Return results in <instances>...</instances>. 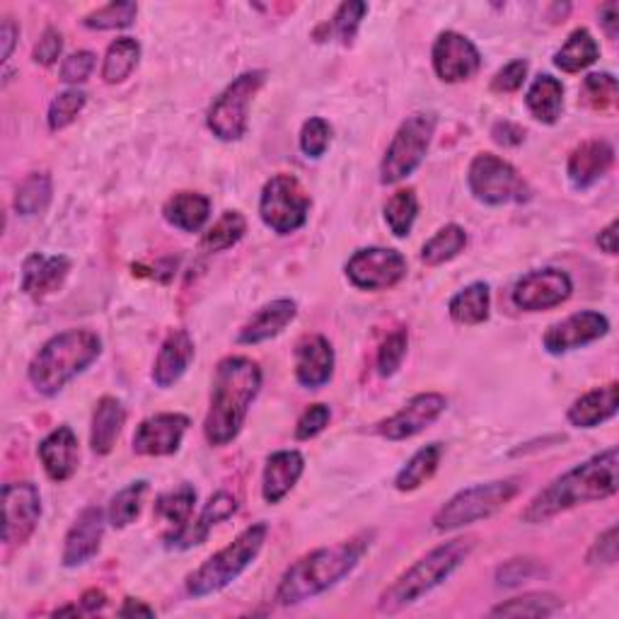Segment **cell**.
<instances>
[{"instance_id": "obj_43", "label": "cell", "mask_w": 619, "mask_h": 619, "mask_svg": "<svg viewBox=\"0 0 619 619\" xmlns=\"http://www.w3.org/2000/svg\"><path fill=\"white\" fill-rule=\"evenodd\" d=\"M85 102H88V95L78 88H68L64 93H58L52 105H48V129L52 131H64L66 127H70L73 121L78 119L80 111L85 109Z\"/></svg>"}, {"instance_id": "obj_27", "label": "cell", "mask_w": 619, "mask_h": 619, "mask_svg": "<svg viewBox=\"0 0 619 619\" xmlns=\"http://www.w3.org/2000/svg\"><path fill=\"white\" fill-rule=\"evenodd\" d=\"M305 469V457L298 450H279L269 455L262 475V497L267 503L286 499L291 489L298 485Z\"/></svg>"}, {"instance_id": "obj_26", "label": "cell", "mask_w": 619, "mask_h": 619, "mask_svg": "<svg viewBox=\"0 0 619 619\" xmlns=\"http://www.w3.org/2000/svg\"><path fill=\"white\" fill-rule=\"evenodd\" d=\"M295 315H298V305H295V301L291 298H279L274 303L259 307L257 313L242 325L238 334V344L254 346L274 339L291 325Z\"/></svg>"}, {"instance_id": "obj_23", "label": "cell", "mask_w": 619, "mask_h": 619, "mask_svg": "<svg viewBox=\"0 0 619 619\" xmlns=\"http://www.w3.org/2000/svg\"><path fill=\"white\" fill-rule=\"evenodd\" d=\"M68 271H70L68 257H64V254L46 257V254L34 252L24 259V264H22L20 289H22V293L32 295V298H36V301L46 298V295H52L64 286V281L68 279Z\"/></svg>"}, {"instance_id": "obj_35", "label": "cell", "mask_w": 619, "mask_h": 619, "mask_svg": "<svg viewBox=\"0 0 619 619\" xmlns=\"http://www.w3.org/2000/svg\"><path fill=\"white\" fill-rule=\"evenodd\" d=\"M443 457V445L441 443H431L424 445V448L416 450L412 455V460L406 463L398 477H394V489L398 491H414L419 487H424L426 481L436 475V469L441 465Z\"/></svg>"}, {"instance_id": "obj_1", "label": "cell", "mask_w": 619, "mask_h": 619, "mask_svg": "<svg viewBox=\"0 0 619 619\" xmlns=\"http://www.w3.org/2000/svg\"><path fill=\"white\" fill-rule=\"evenodd\" d=\"M262 388V368L245 356L222 358L210 385V406L204 419V436L222 448L240 436L247 412Z\"/></svg>"}, {"instance_id": "obj_10", "label": "cell", "mask_w": 619, "mask_h": 619, "mask_svg": "<svg viewBox=\"0 0 619 619\" xmlns=\"http://www.w3.org/2000/svg\"><path fill=\"white\" fill-rule=\"evenodd\" d=\"M469 192L477 202L487 206H506V204H525L530 202L528 182L520 177V172L506 163L503 158L481 153L473 160L467 172Z\"/></svg>"}, {"instance_id": "obj_53", "label": "cell", "mask_w": 619, "mask_h": 619, "mask_svg": "<svg viewBox=\"0 0 619 619\" xmlns=\"http://www.w3.org/2000/svg\"><path fill=\"white\" fill-rule=\"evenodd\" d=\"M586 560L590 566H612L617 562V528L615 525L608 532H602V535L593 542Z\"/></svg>"}, {"instance_id": "obj_50", "label": "cell", "mask_w": 619, "mask_h": 619, "mask_svg": "<svg viewBox=\"0 0 619 619\" xmlns=\"http://www.w3.org/2000/svg\"><path fill=\"white\" fill-rule=\"evenodd\" d=\"M95 70V54L93 52H76L70 54L64 64H61L58 78L68 85H78L90 78V73Z\"/></svg>"}, {"instance_id": "obj_52", "label": "cell", "mask_w": 619, "mask_h": 619, "mask_svg": "<svg viewBox=\"0 0 619 619\" xmlns=\"http://www.w3.org/2000/svg\"><path fill=\"white\" fill-rule=\"evenodd\" d=\"M540 572L542 568L535 564V560H511L499 568L497 578H499V586H520L532 576H537Z\"/></svg>"}, {"instance_id": "obj_28", "label": "cell", "mask_w": 619, "mask_h": 619, "mask_svg": "<svg viewBox=\"0 0 619 619\" xmlns=\"http://www.w3.org/2000/svg\"><path fill=\"white\" fill-rule=\"evenodd\" d=\"M619 406V385L617 382H610L605 388H596L568 406V424L576 428H596L605 421H610L617 414Z\"/></svg>"}, {"instance_id": "obj_6", "label": "cell", "mask_w": 619, "mask_h": 619, "mask_svg": "<svg viewBox=\"0 0 619 619\" xmlns=\"http://www.w3.org/2000/svg\"><path fill=\"white\" fill-rule=\"evenodd\" d=\"M269 535L267 523H254L245 528L228 547H222L214 556L187 576V593L192 598H208L214 593L226 590L232 580H238L262 552Z\"/></svg>"}, {"instance_id": "obj_56", "label": "cell", "mask_w": 619, "mask_h": 619, "mask_svg": "<svg viewBox=\"0 0 619 619\" xmlns=\"http://www.w3.org/2000/svg\"><path fill=\"white\" fill-rule=\"evenodd\" d=\"M600 24L610 40H617V28H619V6L617 3H605L600 8Z\"/></svg>"}, {"instance_id": "obj_58", "label": "cell", "mask_w": 619, "mask_h": 619, "mask_svg": "<svg viewBox=\"0 0 619 619\" xmlns=\"http://www.w3.org/2000/svg\"><path fill=\"white\" fill-rule=\"evenodd\" d=\"M135 615H141V617H155V610H153V608H148V605L141 602V600H133V598L123 600L121 610H119V617H135Z\"/></svg>"}, {"instance_id": "obj_40", "label": "cell", "mask_w": 619, "mask_h": 619, "mask_svg": "<svg viewBox=\"0 0 619 619\" xmlns=\"http://www.w3.org/2000/svg\"><path fill=\"white\" fill-rule=\"evenodd\" d=\"M562 610V600L554 593H528L506 600L491 610V617H550Z\"/></svg>"}, {"instance_id": "obj_36", "label": "cell", "mask_w": 619, "mask_h": 619, "mask_svg": "<svg viewBox=\"0 0 619 619\" xmlns=\"http://www.w3.org/2000/svg\"><path fill=\"white\" fill-rule=\"evenodd\" d=\"M141 58V44L133 36H119L109 44L102 64V80L109 85H117L127 80L133 68L139 66Z\"/></svg>"}, {"instance_id": "obj_57", "label": "cell", "mask_w": 619, "mask_h": 619, "mask_svg": "<svg viewBox=\"0 0 619 619\" xmlns=\"http://www.w3.org/2000/svg\"><path fill=\"white\" fill-rule=\"evenodd\" d=\"M18 34H20L18 24L12 22L10 18H6V20H3V30H0V40H3V61H8L10 54H12V48H15Z\"/></svg>"}, {"instance_id": "obj_25", "label": "cell", "mask_w": 619, "mask_h": 619, "mask_svg": "<svg viewBox=\"0 0 619 619\" xmlns=\"http://www.w3.org/2000/svg\"><path fill=\"white\" fill-rule=\"evenodd\" d=\"M235 513H238V499H235L228 491H218L208 499L199 518H196L194 523H189L182 532H177L175 537L165 540V544L170 550H192V547H196V544H204L208 532L214 530L218 523H222V520L232 518Z\"/></svg>"}, {"instance_id": "obj_55", "label": "cell", "mask_w": 619, "mask_h": 619, "mask_svg": "<svg viewBox=\"0 0 619 619\" xmlns=\"http://www.w3.org/2000/svg\"><path fill=\"white\" fill-rule=\"evenodd\" d=\"M491 139L503 148H515L525 141V129L513 121H497L491 129Z\"/></svg>"}, {"instance_id": "obj_51", "label": "cell", "mask_w": 619, "mask_h": 619, "mask_svg": "<svg viewBox=\"0 0 619 619\" xmlns=\"http://www.w3.org/2000/svg\"><path fill=\"white\" fill-rule=\"evenodd\" d=\"M528 78V61L518 58L511 61L509 66H503L497 76L491 80V90L493 93H518L523 88V83Z\"/></svg>"}, {"instance_id": "obj_18", "label": "cell", "mask_w": 619, "mask_h": 619, "mask_svg": "<svg viewBox=\"0 0 619 619\" xmlns=\"http://www.w3.org/2000/svg\"><path fill=\"white\" fill-rule=\"evenodd\" d=\"M189 424V416L184 414H155L141 421L133 433V453L145 457L175 455Z\"/></svg>"}, {"instance_id": "obj_39", "label": "cell", "mask_w": 619, "mask_h": 619, "mask_svg": "<svg viewBox=\"0 0 619 619\" xmlns=\"http://www.w3.org/2000/svg\"><path fill=\"white\" fill-rule=\"evenodd\" d=\"M247 232V220L240 210H226L214 226H210L202 238L204 252H222L230 250L232 245H238Z\"/></svg>"}, {"instance_id": "obj_41", "label": "cell", "mask_w": 619, "mask_h": 619, "mask_svg": "<svg viewBox=\"0 0 619 619\" xmlns=\"http://www.w3.org/2000/svg\"><path fill=\"white\" fill-rule=\"evenodd\" d=\"M148 491V481L139 479V481H131L127 489H121L115 499L109 503V523L115 528H127L131 525L135 518L141 515L143 509V497Z\"/></svg>"}, {"instance_id": "obj_13", "label": "cell", "mask_w": 619, "mask_h": 619, "mask_svg": "<svg viewBox=\"0 0 619 619\" xmlns=\"http://www.w3.org/2000/svg\"><path fill=\"white\" fill-rule=\"evenodd\" d=\"M42 520V497L32 481L3 487V542L8 547L24 544Z\"/></svg>"}, {"instance_id": "obj_12", "label": "cell", "mask_w": 619, "mask_h": 619, "mask_svg": "<svg viewBox=\"0 0 619 619\" xmlns=\"http://www.w3.org/2000/svg\"><path fill=\"white\" fill-rule=\"evenodd\" d=\"M346 276L361 291H388L406 276V259L388 247H363L346 262Z\"/></svg>"}, {"instance_id": "obj_30", "label": "cell", "mask_w": 619, "mask_h": 619, "mask_svg": "<svg viewBox=\"0 0 619 619\" xmlns=\"http://www.w3.org/2000/svg\"><path fill=\"white\" fill-rule=\"evenodd\" d=\"M127 410L117 398H102L95 406L93 428H90V448L97 455H109L121 433Z\"/></svg>"}, {"instance_id": "obj_59", "label": "cell", "mask_w": 619, "mask_h": 619, "mask_svg": "<svg viewBox=\"0 0 619 619\" xmlns=\"http://www.w3.org/2000/svg\"><path fill=\"white\" fill-rule=\"evenodd\" d=\"M598 245L602 252L608 254H617V220H612L608 228H602L598 235Z\"/></svg>"}, {"instance_id": "obj_24", "label": "cell", "mask_w": 619, "mask_h": 619, "mask_svg": "<svg viewBox=\"0 0 619 619\" xmlns=\"http://www.w3.org/2000/svg\"><path fill=\"white\" fill-rule=\"evenodd\" d=\"M194 339L189 337V332L184 329H175L170 332L163 346L155 356V366H153V382L158 388H172L175 382H180V378L187 373V368L194 361Z\"/></svg>"}, {"instance_id": "obj_20", "label": "cell", "mask_w": 619, "mask_h": 619, "mask_svg": "<svg viewBox=\"0 0 619 619\" xmlns=\"http://www.w3.org/2000/svg\"><path fill=\"white\" fill-rule=\"evenodd\" d=\"M615 165V148L602 139H590L576 145L568 155L566 175L574 189H588L608 175Z\"/></svg>"}, {"instance_id": "obj_2", "label": "cell", "mask_w": 619, "mask_h": 619, "mask_svg": "<svg viewBox=\"0 0 619 619\" xmlns=\"http://www.w3.org/2000/svg\"><path fill=\"white\" fill-rule=\"evenodd\" d=\"M617 493V448L602 450L593 455L590 460L568 469L562 477H556L552 485L544 487L535 499L528 503L523 520L530 525L547 523L554 515H560L576 506L605 501Z\"/></svg>"}, {"instance_id": "obj_16", "label": "cell", "mask_w": 619, "mask_h": 619, "mask_svg": "<svg viewBox=\"0 0 619 619\" xmlns=\"http://www.w3.org/2000/svg\"><path fill=\"white\" fill-rule=\"evenodd\" d=\"M443 394L438 392H421L416 398L406 402L398 414H392L390 419L380 421L376 426V433L388 441H406L419 436L421 431H426L431 424H436L441 414L445 412Z\"/></svg>"}, {"instance_id": "obj_38", "label": "cell", "mask_w": 619, "mask_h": 619, "mask_svg": "<svg viewBox=\"0 0 619 619\" xmlns=\"http://www.w3.org/2000/svg\"><path fill=\"white\" fill-rule=\"evenodd\" d=\"M52 177L46 172H32L15 192V210L20 216H40L52 204Z\"/></svg>"}, {"instance_id": "obj_4", "label": "cell", "mask_w": 619, "mask_h": 619, "mask_svg": "<svg viewBox=\"0 0 619 619\" xmlns=\"http://www.w3.org/2000/svg\"><path fill=\"white\" fill-rule=\"evenodd\" d=\"M102 354V341L90 329H68L48 339L28 368L32 388L54 398L68 382L85 373Z\"/></svg>"}, {"instance_id": "obj_44", "label": "cell", "mask_w": 619, "mask_h": 619, "mask_svg": "<svg viewBox=\"0 0 619 619\" xmlns=\"http://www.w3.org/2000/svg\"><path fill=\"white\" fill-rule=\"evenodd\" d=\"M135 15H139V6L135 3H109L100 10L90 12V15H85L83 24L88 30H123L133 24Z\"/></svg>"}, {"instance_id": "obj_46", "label": "cell", "mask_w": 619, "mask_h": 619, "mask_svg": "<svg viewBox=\"0 0 619 619\" xmlns=\"http://www.w3.org/2000/svg\"><path fill=\"white\" fill-rule=\"evenodd\" d=\"M368 6L361 3V0H349V3H341L339 10L334 12L332 18V32L339 36L341 44L349 46L354 42V36L361 28V20L366 18Z\"/></svg>"}, {"instance_id": "obj_21", "label": "cell", "mask_w": 619, "mask_h": 619, "mask_svg": "<svg viewBox=\"0 0 619 619\" xmlns=\"http://www.w3.org/2000/svg\"><path fill=\"white\" fill-rule=\"evenodd\" d=\"M334 373V349L322 334H310L295 346V378L307 390L325 388Z\"/></svg>"}, {"instance_id": "obj_47", "label": "cell", "mask_w": 619, "mask_h": 619, "mask_svg": "<svg viewBox=\"0 0 619 619\" xmlns=\"http://www.w3.org/2000/svg\"><path fill=\"white\" fill-rule=\"evenodd\" d=\"M406 346H410V337H406L404 329L392 332L390 337L382 341L378 351V370L382 378H390L398 373L406 356Z\"/></svg>"}, {"instance_id": "obj_29", "label": "cell", "mask_w": 619, "mask_h": 619, "mask_svg": "<svg viewBox=\"0 0 619 619\" xmlns=\"http://www.w3.org/2000/svg\"><path fill=\"white\" fill-rule=\"evenodd\" d=\"M163 216L172 228L184 232H199L210 216V199L199 192H180L167 199Z\"/></svg>"}, {"instance_id": "obj_54", "label": "cell", "mask_w": 619, "mask_h": 619, "mask_svg": "<svg viewBox=\"0 0 619 619\" xmlns=\"http://www.w3.org/2000/svg\"><path fill=\"white\" fill-rule=\"evenodd\" d=\"M61 52H64V36H61V32H56L54 28H48L42 34L40 44L34 46V64L54 66L58 56H61Z\"/></svg>"}, {"instance_id": "obj_22", "label": "cell", "mask_w": 619, "mask_h": 619, "mask_svg": "<svg viewBox=\"0 0 619 619\" xmlns=\"http://www.w3.org/2000/svg\"><path fill=\"white\" fill-rule=\"evenodd\" d=\"M40 460L46 477L52 481H68L78 469L80 450H78V436L70 426L61 424L40 443Z\"/></svg>"}, {"instance_id": "obj_33", "label": "cell", "mask_w": 619, "mask_h": 619, "mask_svg": "<svg viewBox=\"0 0 619 619\" xmlns=\"http://www.w3.org/2000/svg\"><path fill=\"white\" fill-rule=\"evenodd\" d=\"M194 503H196V489L192 485H180L177 489H172V491L163 493V497H158L155 518L163 520V523L170 528L165 540L175 537L177 532H182L192 523Z\"/></svg>"}, {"instance_id": "obj_5", "label": "cell", "mask_w": 619, "mask_h": 619, "mask_svg": "<svg viewBox=\"0 0 619 619\" xmlns=\"http://www.w3.org/2000/svg\"><path fill=\"white\" fill-rule=\"evenodd\" d=\"M475 550L473 537H457L450 542L438 544L426 556H421L416 564L406 568L404 574L394 578V584L382 590L378 600V610L382 615H394L404 608H410L416 600H421L438 588L443 580H448L457 568L465 564V560Z\"/></svg>"}, {"instance_id": "obj_34", "label": "cell", "mask_w": 619, "mask_h": 619, "mask_svg": "<svg viewBox=\"0 0 619 619\" xmlns=\"http://www.w3.org/2000/svg\"><path fill=\"white\" fill-rule=\"evenodd\" d=\"M600 58V46L588 30H574L560 52L554 54V66L564 73H580Z\"/></svg>"}, {"instance_id": "obj_48", "label": "cell", "mask_w": 619, "mask_h": 619, "mask_svg": "<svg viewBox=\"0 0 619 619\" xmlns=\"http://www.w3.org/2000/svg\"><path fill=\"white\" fill-rule=\"evenodd\" d=\"M332 141V127L329 123L322 119V117H313L303 123V131H301V151L307 158H322L327 153Z\"/></svg>"}, {"instance_id": "obj_60", "label": "cell", "mask_w": 619, "mask_h": 619, "mask_svg": "<svg viewBox=\"0 0 619 619\" xmlns=\"http://www.w3.org/2000/svg\"><path fill=\"white\" fill-rule=\"evenodd\" d=\"M80 605H83V610H85V612H97V610H102L105 605H107V596H105L102 590L93 588V590H88V593H85V596L80 598Z\"/></svg>"}, {"instance_id": "obj_3", "label": "cell", "mask_w": 619, "mask_h": 619, "mask_svg": "<svg viewBox=\"0 0 619 619\" xmlns=\"http://www.w3.org/2000/svg\"><path fill=\"white\" fill-rule=\"evenodd\" d=\"M373 532H361L351 540L332 544V547H319L301 556L298 562L286 568L276 588L279 605H298L313 600L322 593H327L349 576L354 568L361 564L363 554L370 550Z\"/></svg>"}, {"instance_id": "obj_19", "label": "cell", "mask_w": 619, "mask_h": 619, "mask_svg": "<svg viewBox=\"0 0 619 619\" xmlns=\"http://www.w3.org/2000/svg\"><path fill=\"white\" fill-rule=\"evenodd\" d=\"M102 535H105V511L100 506H88V509L80 511L76 523H73L68 530L61 562H64L66 568L88 564L93 556L100 552Z\"/></svg>"}, {"instance_id": "obj_7", "label": "cell", "mask_w": 619, "mask_h": 619, "mask_svg": "<svg viewBox=\"0 0 619 619\" xmlns=\"http://www.w3.org/2000/svg\"><path fill=\"white\" fill-rule=\"evenodd\" d=\"M518 491H520L518 477L467 487L463 491H457L455 497L445 503L436 515H433V528L441 532H450L479 523V520H487L493 513H499L503 506H509L518 497Z\"/></svg>"}, {"instance_id": "obj_31", "label": "cell", "mask_w": 619, "mask_h": 619, "mask_svg": "<svg viewBox=\"0 0 619 619\" xmlns=\"http://www.w3.org/2000/svg\"><path fill=\"white\" fill-rule=\"evenodd\" d=\"M489 307H491L489 286L477 281L453 295L448 303V313L455 325L475 327V325H485L489 319Z\"/></svg>"}, {"instance_id": "obj_9", "label": "cell", "mask_w": 619, "mask_h": 619, "mask_svg": "<svg viewBox=\"0 0 619 619\" xmlns=\"http://www.w3.org/2000/svg\"><path fill=\"white\" fill-rule=\"evenodd\" d=\"M267 80V70H247L235 78L226 90H222L214 105L208 107L206 127L216 135L218 141H240L247 133L250 123V105L254 95L262 90Z\"/></svg>"}, {"instance_id": "obj_8", "label": "cell", "mask_w": 619, "mask_h": 619, "mask_svg": "<svg viewBox=\"0 0 619 619\" xmlns=\"http://www.w3.org/2000/svg\"><path fill=\"white\" fill-rule=\"evenodd\" d=\"M436 123L438 117L433 111H416V115L402 121V127L392 135L385 158L380 163L382 184H398L424 163L433 133H436Z\"/></svg>"}, {"instance_id": "obj_17", "label": "cell", "mask_w": 619, "mask_h": 619, "mask_svg": "<svg viewBox=\"0 0 619 619\" xmlns=\"http://www.w3.org/2000/svg\"><path fill=\"white\" fill-rule=\"evenodd\" d=\"M610 332V319L596 313V310H584V313L568 315L566 319L556 322L542 337V346L552 356H562L576 351L580 346L602 339Z\"/></svg>"}, {"instance_id": "obj_11", "label": "cell", "mask_w": 619, "mask_h": 619, "mask_svg": "<svg viewBox=\"0 0 619 619\" xmlns=\"http://www.w3.org/2000/svg\"><path fill=\"white\" fill-rule=\"evenodd\" d=\"M310 196L293 175H274L259 196V216L276 235H291L307 222Z\"/></svg>"}, {"instance_id": "obj_49", "label": "cell", "mask_w": 619, "mask_h": 619, "mask_svg": "<svg viewBox=\"0 0 619 619\" xmlns=\"http://www.w3.org/2000/svg\"><path fill=\"white\" fill-rule=\"evenodd\" d=\"M329 419L332 412L327 404H310L307 410L301 414L298 419V426H295V438L298 441H310V438H317L322 431L329 426Z\"/></svg>"}, {"instance_id": "obj_15", "label": "cell", "mask_w": 619, "mask_h": 619, "mask_svg": "<svg viewBox=\"0 0 619 619\" xmlns=\"http://www.w3.org/2000/svg\"><path fill=\"white\" fill-rule=\"evenodd\" d=\"M433 70L443 83H463L477 76L481 68L479 48L465 34L441 32L431 48Z\"/></svg>"}, {"instance_id": "obj_14", "label": "cell", "mask_w": 619, "mask_h": 619, "mask_svg": "<svg viewBox=\"0 0 619 619\" xmlns=\"http://www.w3.org/2000/svg\"><path fill=\"white\" fill-rule=\"evenodd\" d=\"M572 276L562 269L547 267L530 271V274L520 279L511 293V301L518 310H525V313H540V310H552L566 303L572 298Z\"/></svg>"}, {"instance_id": "obj_42", "label": "cell", "mask_w": 619, "mask_h": 619, "mask_svg": "<svg viewBox=\"0 0 619 619\" xmlns=\"http://www.w3.org/2000/svg\"><path fill=\"white\" fill-rule=\"evenodd\" d=\"M419 216V202L414 189L394 192L385 204V222L394 238H406L412 232L414 220Z\"/></svg>"}, {"instance_id": "obj_37", "label": "cell", "mask_w": 619, "mask_h": 619, "mask_svg": "<svg viewBox=\"0 0 619 619\" xmlns=\"http://www.w3.org/2000/svg\"><path fill=\"white\" fill-rule=\"evenodd\" d=\"M465 247H467L465 228L457 226V222H450V226L441 228L424 247H421V262L426 267H441L460 254Z\"/></svg>"}, {"instance_id": "obj_45", "label": "cell", "mask_w": 619, "mask_h": 619, "mask_svg": "<svg viewBox=\"0 0 619 619\" xmlns=\"http://www.w3.org/2000/svg\"><path fill=\"white\" fill-rule=\"evenodd\" d=\"M584 100L598 111L612 109L617 102V78L612 73H590L584 80Z\"/></svg>"}, {"instance_id": "obj_32", "label": "cell", "mask_w": 619, "mask_h": 619, "mask_svg": "<svg viewBox=\"0 0 619 619\" xmlns=\"http://www.w3.org/2000/svg\"><path fill=\"white\" fill-rule=\"evenodd\" d=\"M525 105L530 109V115L542 123H556L562 117L564 109V85L562 80H556L554 76H537L532 80L530 90L525 95Z\"/></svg>"}]
</instances>
